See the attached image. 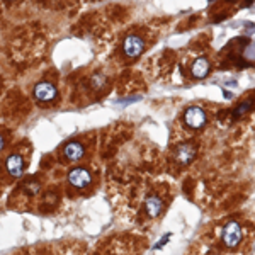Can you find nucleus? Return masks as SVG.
I'll return each mask as SVG.
<instances>
[{"mask_svg": "<svg viewBox=\"0 0 255 255\" xmlns=\"http://www.w3.org/2000/svg\"><path fill=\"white\" fill-rule=\"evenodd\" d=\"M221 238H223L225 245L228 249H237L238 244L242 242V228L237 221H230L226 223L223 228V233H221Z\"/></svg>", "mask_w": 255, "mask_h": 255, "instance_id": "1", "label": "nucleus"}, {"mask_svg": "<svg viewBox=\"0 0 255 255\" xmlns=\"http://www.w3.org/2000/svg\"><path fill=\"white\" fill-rule=\"evenodd\" d=\"M123 49H125L128 58H138L145 49V41L138 34H129L123 43Z\"/></svg>", "mask_w": 255, "mask_h": 255, "instance_id": "2", "label": "nucleus"}, {"mask_svg": "<svg viewBox=\"0 0 255 255\" xmlns=\"http://www.w3.org/2000/svg\"><path fill=\"white\" fill-rule=\"evenodd\" d=\"M68 182L70 186L77 187V189H85L92 182V175L87 168H82V167H75L70 170L68 174Z\"/></svg>", "mask_w": 255, "mask_h": 255, "instance_id": "3", "label": "nucleus"}, {"mask_svg": "<svg viewBox=\"0 0 255 255\" xmlns=\"http://www.w3.org/2000/svg\"><path fill=\"white\" fill-rule=\"evenodd\" d=\"M184 119H186V125L189 128H192V129H199V128H203L204 125H206V113H204V109L197 108V106H192V108H189L186 111Z\"/></svg>", "mask_w": 255, "mask_h": 255, "instance_id": "4", "label": "nucleus"}, {"mask_svg": "<svg viewBox=\"0 0 255 255\" xmlns=\"http://www.w3.org/2000/svg\"><path fill=\"white\" fill-rule=\"evenodd\" d=\"M34 97L39 102H51L56 99V87L49 82H39L34 87Z\"/></svg>", "mask_w": 255, "mask_h": 255, "instance_id": "5", "label": "nucleus"}, {"mask_svg": "<svg viewBox=\"0 0 255 255\" xmlns=\"http://www.w3.org/2000/svg\"><path fill=\"white\" fill-rule=\"evenodd\" d=\"M196 157V146L191 143H182V145L177 146L175 150V160L180 165H189V163L194 160Z\"/></svg>", "mask_w": 255, "mask_h": 255, "instance_id": "6", "label": "nucleus"}, {"mask_svg": "<svg viewBox=\"0 0 255 255\" xmlns=\"http://www.w3.org/2000/svg\"><path fill=\"white\" fill-rule=\"evenodd\" d=\"M5 168H7V172H9V175L10 177H20L24 174V160L20 155L17 153H12L9 158H7V162H5Z\"/></svg>", "mask_w": 255, "mask_h": 255, "instance_id": "7", "label": "nucleus"}, {"mask_svg": "<svg viewBox=\"0 0 255 255\" xmlns=\"http://www.w3.org/2000/svg\"><path fill=\"white\" fill-rule=\"evenodd\" d=\"M63 155L68 162H79V160L85 155V148L82 146L79 141H70L63 148Z\"/></svg>", "mask_w": 255, "mask_h": 255, "instance_id": "8", "label": "nucleus"}, {"mask_svg": "<svg viewBox=\"0 0 255 255\" xmlns=\"http://www.w3.org/2000/svg\"><path fill=\"white\" fill-rule=\"evenodd\" d=\"M145 211L150 218H157L160 213L163 211V201L162 197L157 194H151L146 197L145 201Z\"/></svg>", "mask_w": 255, "mask_h": 255, "instance_id": "9", "label": "nucleus"}, {"mask_svg": "<svg viewBox=\"0 0 255 255\" xmlns=\"http://www.w3.org/2000/svg\"><path fill=\"white\" fill-rule=\"evenodd\" d=\"M191 73L196 79H204L209 73V61L206 58H197L194 63H192Z\"/></svg>", "mask_w": 255, "mask_h": 255, "instance_id": "10", "label": "nucleus"}, {"mask_svg": "<svg viewBox=\"0 0 255 255\" xmlns=\"http://www.w3.org/2000/svg\"><path fill=\"white\" fill-rule=\"evenodd\" d=\"M106 85H108V77H106L104 73H96V75L90 79V87L94 90H101V89H104Z\"/></svg>", "mask_w": 255, "mask_h": 255, "instance_id": "11", "label": "nucleus"}, {"mask_svg": "<svg viewBox=\"0 0 255 255\" xmlns=\"http://www.w3.org/2000/svg\"><path fill=\"white\" fill-rule=\"evenodd\" d=\"M250 108H252V102H247V104L244 102V104H242L240 108H238V109L235 111V114H237V116H240L242 113H247V111H249Z\"/></svg>", "mask_w": 255, "mask_h": 255, "instance_id": "12", "label": "nucleus"}, {"mask_svg": "<svg viewBox=\"0 0 255 255\" xmlns=\"http://www.w3.org/2000/svg\"><path fill=\"white\" fill-rule=\"evenodd\" d=\"M3 146H5V139H3V136L0 134V151L3 150Z\"/></svg>", "mask_w": 255, "mask_h": 255, "instance_id": "13", "label": "nucleus"}, {"mask_svg": "<svg viewBox=\"0 0 255 255\" xmlns=\"http://www.w3.org/2000/svg\"><path fill=\"white\" fill-rule=\"evenodd\" d=\"M209 2H213V0H209Z\"/></svg>", "mask_w": 255, "mask_h": 255, "instance_id": "14", "label": "nucleus"}]
</instances>
